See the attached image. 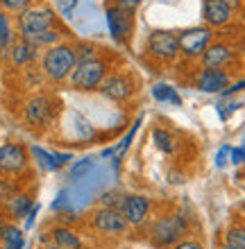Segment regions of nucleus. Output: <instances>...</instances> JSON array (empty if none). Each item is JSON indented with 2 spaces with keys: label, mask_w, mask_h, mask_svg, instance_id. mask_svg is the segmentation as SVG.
Returning a JSON list of instances; mask_svg holds the SVG:
<instances>
[{
  "label": "nucleus",
  "mask_w": 245,
  "mask_h": 249,
  "mask_svg": "<svg viewBox=\"0 0 245 249\" xmlns=\"http://www.w3.org/2000/svg\"><path fill=\"white\" fill-rule=\"evenodd\" d=\"M188 231H191L188 220L179 211H170V213L154 217L148 233H150V240L154 247H172L182 238L188 236Z\"/></svg>",
  "instance_id": "f257e3e1"
},
{
  "label": "nucleus",
  "mask_w": 245,
  "mask_h": 249,
  "mask_svg": "<svg viewBox=\"0 0 245 249\" xmlns=\"http://www.w3.org/2000/svg\"><path fill=\"white\" fill-rule=\"evenodd\" d=\"M77 57H75V46L73 43H57V46L46 48V53L41 54V71L50 82H64L71 77Z\"/></svg>",
  "instance_id": "f03ea898"
},
{
  "label": "nucleus",
  "mask_w": 245,
  "mask_h": 249,
  "mask_svg": "<svg viewBox=\"0 0 245 249\" xmlns=\"http://www.w3.org/2000/svg\"><path fill=\"white\" fill-rule=\"evenodd\" d=\"M55 25H57V14L48 5H30L27 9L16 14V30L23 39H30Z\"/></svg>",
  "instance_id": "7ed1b4c3"
},
{
  "label": "nucleus",
  "mask_w": 245,
  "mask_h": 249,
  "mask_svg": "<svg viewBox=\"0 0 245 249\" xmlns=\"http://www.w3.org/2000/svg\"><path fill=\"white\" fill-rule=\"evenodd\" d=\"M109 75V64H107L102 57L98 59H89V61H77L71 72V86L75 91H82V93H91V91H98V86L102 84V79Z\"/></svg>",
  "instance_id": "20e7f679"
},
{
  "label": "nucleus",
  "mask_w": 245,
  "mask_h": 249,
  "mask_svg": "<svg viewBox=\"0 0 245 249\" xmlns=\"http://www.w3.org/2000/svg\"><path fill=\"white\" fill-rule=\"evenodd\" d=\"M57 107H59L57 100L50 98V95H34V98L27 100L25 109H23V118L34 129H43L55 120Z\"/></svg>",
  "instance_id": "39448f33"
},
{
  "label": "nucleus",
  "mask_w": 245,
  "mask_h": 249,
  "mask_svg": "<svg viewBox=\"0 0 245 249\" xmlns=\"http://www.w3.org/2000/svg\"><path fill=\"white\" fill-rule=\"evenodd\" d=\"M146 50L154 59L170 64L179 57V34L170 32V30H154L148 34Z\"/></svg>",
  "instance_id": "423d86ee"
},
{
  "label": "nucleus",
  "mask_w": 245,
  "mask_h": 249,
  "mask_svg": "<svg viewBox=\"0 0 245 249\" xmlns=\"http://www.w3.org/2000/svg\"><path fill=\"white\" fill-rule=\"evenodd\" d=\"M213 30L209 25L188 27L179 34V54H184L186 59H200L205 48L211 43Z\"/></svg>",
  "instance_id": "0eeeda50"
},
{
  "label": "nucleus",
  "mask_w": 245,
  "mask_h": 249,
  "mask_svg": "<svg viewBox=\"0 0 245 249\" xmlns=\"http://www.w3.org/2000/svg\"><path fill=\"white\" fill-rule=\"evenodd\" d=\"M30 165V150L19 141L0 145V175H19Z\"/></svg>",
  "instance_id": "6e6552de"
},
{
  "label": "nucleus",
  "mask_w": 245,
  "mask_h": 249,
  "mask_svg": "<svg viewBox=\"0 0 245 249\" xmlns=\"http://www.w3.org/2000/svg\"><path fill=\"white\" fill-rule=\"evenodd\" d=\"M91 227L98 233H105V236H123L130 224L123 217L118 209H112V206H100L91 213Z\"/></svg>",
  "instance_id": "1a4fd4ad"
},
{
  "label": "nucleus",
  "mask_w": 245,
  "mask_h": 249,
  "mask_svg": "<svg viewBox=\"0 0 245 249\" xmlns=\"http://www.w3.org/2000/svg\"><path fill=\"white\" fill-rule=\"evenodd\" d=\"M134 91H136L134 79L130 75H125V72H112L98 86L100 95H105L107 100H113V102H125V100H130L134 95Z\"/></svg>",
  "instance_id": "9d476101"
},
{
  "label": "nucleus",
  "mask_w": 245,
  "mask_h": 249,
  "mask_svg": "<svg viewBox=\"0 0 245 249\" xmlns=\"http://www.w3.org/2000/svg\"><path fill=\"white\" fill-rule=\"evenodd\" d=\"M150 209H152L150 197L141 195V193H127V195H123L120 206H118V211L123 213V217L127 220L130 227H139V224L146 222L148 215H150Z\"/></svg>",
  "instance_id": "9b49d317"
},
{
  "label": "nucleus",
  "mask_w": 245,
  "mask_h": 249,
  "mask_svg": "<svg viewBox=\"0 0 245 249\" xmlns=\"http://www.w3.org/2000/svg\"><path fill=\"white\" fill-rule=\"evenodd\" d=\"M195 89L202 93H225L232 86V75L225 68H205L195 75Z\"/></svg>",
  "instance_id": "f8f14e48"
},
{
  "label": "nucleus",
  "mask_w": 245,
  "mask_h": 249,
  "mask_svg": "<svg viewBox=\"0 0 245 249\" xmlns=\"http://www.w3.org/2000/svg\"><path fill=\"white\" fill-rule=\"evenodd\" d=\"M107 23H109V30L118 43L130 41V36H132V14L130 12L120 9L118 5L107 7Z\"/></svg>",
  "instance_id": "ddd939ff"
},
{
  "label": "nucleus",
  "mask_w": 245,
  "mask_h": 249,
  "mask_svg": "<svg viewBox=\"0 0 245 249\" xmlns=\"http://www.w3.org/2000/svg\"><path fill=\"white\" fill-rule=\"evenodd\" d=\"M234 59V48L225 41H211L205 48V53L200 57L205 68H225L227 64H232Z\"/></svg>",
  "instance_id": "4468645a"
},
{
  "label": "nucleus",
  "mask_w": 245,
  "mask_h": 249,
  "mask_svg": "<svg viewBox=\"0 0 245 249\" xmlns=\"http://www.w3.org/2000/svg\"><path fill=\"white\" fill-rule=\"evenodd\" d=\"M34 209V197L30 193H23V190H14L5 197V204H2V211L7 213L9 220H23V217L30 215V211Z\"/></svg>",
  "instance_id": "2eb2a0df"
},
{
  "label": "nucleus",
  "mask_w": 245,
  "mask_h": 249,
  "mask_svg": "<svg viewBox=\"0 0 245 249\" xmlns=\"http://www.w3.org/2000/svg\"><path fill=\"white\" fill-rule=\"evenodd\" d=\"M234 12L223 2V0H205L202 2V18H205V25L213 27H223L232 20Z\"/></svg>",
  "instance_id": "dca6fc26"
},
{
  "label": "nucleus",
  "mask_w": 245,
  "mask_h": 249,
  "mask_svg": "<svg viewBox=\"0 0 245 249\" xmlns=\"http://www.w3.org/2000/svg\"><path fill=\"white\" fill-rule=\"evenodd\" d=\"M7 53H9V59H12L14 66H27L39 57V48L34 46L32 41H27L20 36V39L12 41V46H9Z\"/></svg>",
  "instance_id": "f3484780"
},
{
  "label": "nucleus",
  "mask_w": 245,
  "mask_h": 249,
  "mask_svg": "<svg viewBox=\"0 0 245 249\" xmlns=\"http://www.w3.org/2000/svg\"><path fill=\"white\" fill-rule=\"evenodd\" d=\"M48 240L57 247H64V249H82V238L75 233L71 227L66 224H57L53 229L48 231Z\"/></svg>",
  "instance_id": "a211bd4d"
},
{
  "label": "nucleus",
  "mask_w": 245,
  "mask_h": 249,
  "mask_svg": "<svg viewBox=\"0 0 245 249\" xmlns=\"http://www.w3.org/2000/svg\"><path fill=\"white\" fill-rule=\"evenodd\" d=\"M152 141H154V147L164 154H172V152L177 150V138L172 134L170 129H166L161 124L152 127Z\"/></svg>",
  "instance_id": "6ab92c4d"
},
{
  "label": "nucleus",
  "mask_w": 245,
  "mask_h": 249,
  "mask_svg": "<svg viewBox=\"0 0 245 249\" xmlns=\"http://www.w3.org/2000/svg\"><path fill=\"white\" fill-rule=\"evenodd\" d=\"M5 249H23L25 247V236H23V231L16 227V224L7 222L5 231H2V236H0Z\"/></svg>",
  "instance_id": "aec40b11"
},
{
  "label": "nucleus",
  "mask_w": 245,
  "mask_h": 249,
  "mask_svg": "<svg viewBox=\"0 0 245 249\" xmlns=\"http://www.w3.org/2000/svg\"><path fill=\"white\" fill-rule=\"evenodd\" d=\"M223 243L234 249H245V222H234L225 229Z\"/></svg>",
  "instance_id": "412c9836"
},
{
  "label": "nucleus",
  "mask_w": 245,
  "mask_h": 249,
  "mask_svg": "<svg viewBox=\"0 0 245 249\" xmlns=\"http://www.w3.org/2000/svg\"><path fill=\"white\" fill-rule=\"evenodd\" d=\"M27 41H32L37 48H50V46H57V43H61V32L57 30V27H50V30H43V32L30 36Z\"/></svg>",
  "instance_id": "4be33fe9"
},
{
  "label": "nucleus",
  "mask_w": 245,
  "mask_h": 249,
  "mask_svg": "<svg viewBox=\"0 0 245 249\" xmlns=\"http://www.w3.org/2000/svg\"><path fill=\"white\" fill-rule=\"evenodd\" d=\"M14 41V27H12V20L7 16V12L0 9V53H7L9 46Z\"/></svg>",
  "instance_id": "5701e85b"
},
{
  "label": "nucleus",
  "mask_w": 245,
  "mask_h": 249,
  "mask_svg": "<svg viewBox=\"0 0 245 249\" xmlns=\"http://www.w3.org/2000/svg\"><path fill=\"white\" fill-rule=\"evenodd\" d=\"M75 57H77V61H89V59H98L100 53L93 43L80 41V43H75Z\"/></svg>",
  "instance_id": "b1692460"
},
{
  "label": "nucleus",
  "mask_w": 245,
  "mask_h": 249,
  "mask_svg": "<svg viewBox=\"0 0 245 249\" xmlns=\"http://www.w3.org/2000/svg\"><path fill=\"white\" fill-rule=\"evenodd\" d=\"M152 95H154V100H159V102H164V100H170V102H175V105H182V100H179V95L175 93V89H170V86H166V84L154 86Z\"/></svg>",
  "instance_id": "393cba45"
},
{
  "label": "nucleus",
  "mask_w": 245,
  "mask_h": 249,
  "mask_svg": "<svg viewBox=\"0 0 245 249\" xmlns=\"http://www.w3.org/2000/svg\"><path fill=\"white\" fill-rule=\"evenodd\" d=\"M32 2L34 0H0V9H2V12L19 14V12H23V9H27Z\"/></svg>",
  "instance_id": "a878e982"
},
{
  "label": "nucleus",
  "mask_w": 245,
  "mask_h": 249,
  "mask_svg": "<svg viewBox=\"0 0 245 249\" xmlns=\"http://www.w3.org/2000/svg\"><path fill=\"white\" fill-rule=\"evenodd\" d=\"M170 249H205V245L200 243L198 238H182V240H179V243H175L172 245Z\"/></svg>",
  "instance_id": "bb28decb"
},
{
  "label": "nucleus",
  "mask_w": 245,
  "mask_h": 249,
  "mask_svg": "<svg viewBox=\"0 0 245 249\" xmlns=\"http://www.w3.org/2000/svg\"><path fill=\"white\" fill-rule=\"evenodd\" d=\"M91 161H89V159H84V161H80V163L77 165H73V170H71V175H73V177H80V175H86V172L91 170Z\"/></svg>",
  "instance_id": "cd10ccee"
},
{
  "label": "nucleus",
  "mask_w": 245,
  "mask_h": 249,
  "mask_svg": "<svg viewBox=\"0 0 245 249\" xmlns=\"http://www.w3.org/2000/svg\"><path fill=\"white\" fill-rule=\"evenodd\" d=\"M139 124H141V118H139V120H136V123H134L132 131H130V134H127V136H125V141H123V143H120V145H118V147H116V150H118V157H120V154H123V152H125V150H127V145L132 143V138H134V131H136V127H139Z\"/></svg>",
  "instance_id": "c85d7f7f"
},
{
  "label": "nucleus",
  "mask_w": 245,
  "mask_h": 249,
  "mask_svg": "<svg viewBox=\"0 0 245 249\" xmlns=\"http://www.w3.org/2000/svg\"><path fill=\"white\" fill-rule=\"evenodd\" d=\"M141 2H143V0H116V5H118L120 9H125V12H130V14H132Z\"/></svg>",
  "instance_id": "c756f323"
},
{
  "label": "nucleus",
  "mask_w": 245,
  "mask_h": 249,
  "mask_svg": "<svg viewBox=\"0 0 245 249\" xmlns=\"http://www.w3.org/2000/svg\"><path fill=\"white\" fill-rule=\"evenodd\" d=\"M223 2H225L232 12H236V9H241V7H243V0H223Z\"/></svg>",
  "instance_id": "7c9ffc66"
},
{
  "label": "nucleus",
  "mask_w": 245,
  "mask_h": 249,
  "mask_svg": "<svg viewBox=\"0 0 245 249\" xmlns=\"http://www.w3.org/2000/svg\"><path fill=\"white\" fill-rule=\"evenodd\" d=\"M2 204H5V195L0 193V213H2Z\"/></svg>",
  "instance_id": "2f4dec72"
},
{
  "label": "nucleus",
  "mask_w": 245,
  "mask_h": 249,
  "mask_svg": "<svg viewBox=\"0 0 245 249\" xmlns=\"http://www.w3.org/2000/svg\"><path fill=\"white\" fill-rule=\"evenodd\" d=\"M46 249H64V247H57V245H53V243H50V245H48Z\"/></svg>",
  "instance_id": "473e14b6"
},
{
  "label": "nucleus",
  "mask_w": 245,
  "mask_h": 249,
  "mask_svg": "<svg viewBox=\"0 0 245 249\" xmlns=\"http://www.w3.org/2000/svg\"><path fill=\"white\" fill-rule=\"evenodd\" d=\"M218 249H234V247H229V245H225V243H223V245H220Z\"/></svg>",
  "instance_id": "72a5a7b5"
}]
</instances>
